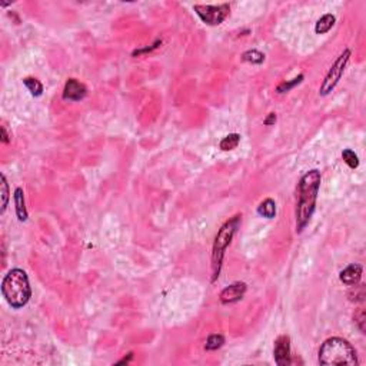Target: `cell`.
<instances>
[{
  "label": "cell",
  "mask_w": 366,
  "mask_h": 366,
  "mask_svg": "<svg viewBox=\"0 0 366 366\" xmlns=\"http://www.w3.org/2000/svg\"><path fill=\"white\" fill-rule=\"evenodd\" d=\"M353 319H355V323L358 325V328L361 329L362 333H365V322H366V314L364 309H358L355 315H353Z\"/></svg>",
  "instance_id": "obj_21"
},
{
  "label": "cell",
  "mask_w": 366,
  "mask_h": 366,
  "mask_svg": "<svg viewBox=\"0 0 366 366\" xmlns=\"http://www.w3.org/2000/svg\"><path fill=\"white\" fill-rule=\"evenodd\" d=\"M319 364L331 365H358V356L355 348L343 338H329L319 349Z\"/></svg>",
  "instance_id": "obj_3"
},
{
  "label": "cell",
  "mask_w": 366,
  "mask_h": 366,
  "mask_svg": "<svg viewBox=\"0 0 366 366\" xmlns=\"http://www.w3.org/2000/svg\"><path fill=\"white\" fill-rule=\"evenodd\" d=\"M349 299L352 302H364L365 299V286L364 285H353L352 290L349 292Z\"/></svg>",
  "instance_id": "obj_19"
},
{
  "label": "cell",
  "mask_w": 366,
  "mask_h": 366,
  "mask_svg": "<svg viewBox=\"0 0 366 366\" xmlns=\"http://www.w3.org/2000/svg\"><path fill=\"white\" fill-rule=\"evenodd\" d=\"M273 356L275 362L279 366H288L292 364L290 358V339L286 335L279 336L275 340V348H273Z\"/></svg>",
  "instance_id": "obj_7"
},
{
  "label": "cell",
  "mask_w": 366,
  "mask_h": 366,
  "mask_svg": "<svg viewBox=\"0 0 366 366\" xmlns=\"http://www.w3.org/2000/svg\"><path fill=\"white\" fill-rule=\"evenodd\" d=\"M349 57H350V50H349V49H345L343 52L340 53L339 57L335 60V63H333L332 67L329 69L328 75L325 76L323 83L320 84L319 95L326 96V95H329V93L335 89V86L339 83L340 78H342V75H343V72H345V67H346V65H348V62H349Z\"/></svg>",
  "instance_id": "obj_6"
},
{
  "label": "cell",
  "mask_w": 366,
  "mask_h": 366,
  "mask_svg": "<svg viewBox=\"0 0 366 366\" xmlns=\"http://www.w3.org/2000/svg\"><path fill=\"white\" fill-rule=\"evenodd\" d=\"M225 343V336L220 335V333H215V335H210L209 338L206 339V343H205V349L206 350H217L219 348H222Z\"/></svg>",
  "instance_id": "obj_16"
},
{
  "label": "cell",
  "mask_w": 366,
  "mask_h": 366,
  "mask_svg": "<svg viewBox=\"0 0 366 366\" xmlns=\"http://www.w3.org/2000/svg\"><path fill=\"white\" fill-rule=\"evenodd\" d=\"M342 157H343L345 163H346L349 167L355 169V167H358V166H359V157H358V155H356L353 150H350V149H345V150L342 152Z\"/></svg>",
  "instance_id": "obj_18"
},
{
  "label": "cell",
  "mask_w": 366,
  "mask_h": 366,
  "mask_svg": "<svg viewBox=\"0 0 366 366\" xmlns=\"http://www.w3.org/2000/svg\"><path fill=\"white\" fill-rule=\"evenodd\" d=\"M246 292V283L243 282H236L233 285L225 288L220 292V302L228 305V303H235L237 300H240L243 298Z\"/></svg>",
  "instance_id": "obj_9"
},
{
  "label": "cell",
  "mask_w": 366,
  "mask_h": 366,
  "mask_svg": "<svg viewBox=\"0 0 366 366\" xmlns=\"http://www.w3.org/2000/svg\"><path fill=\"white\" fill-rule=\"evenodd\" d=\"M258 213L261 216H263V217H266V219L275 217V215H276V203H275V200L273 199H265L261 205L258 206Z\"/></svg>",
  "instance_id": "obj_13"
},
{
  "label": "cell",
  "mask_w": 366,
  "mask_h": 366,
  "mask_svg": "<svg viewBox=\"0 0 366 366\" xmlns=\"http://www.w3.org/2000/svg\"><path fill=\"white\" fill-rule=\"evenodd\" d=\"M9 136H7V133H6V129H4V126L1 128V142L3 143H9Z\"/></svg>",
  "instance_id": "obj_24"
},
{
  "label": "cell",
  "mask_w": 366,
  "mask_h": 366,
  "mask_svg": "<svg viewBox=\"0 0 366 366\" xmlns=\"http://www.w3.org/2000/svg\"><path fill=\"white\" fill-rule=\"evenodd\" d=\"M87 95V89L83 83H80L76 79H69L63 89V99L70 102H79L84 99Z\"/></svg>",
  "instance_id": "obj_8"
},
{
  "label": "cell",
  "mask_w": 366,
  "mask_h": 366,
  "mask_svg": "<svg viewBox=\"0 0 366 366\" xmlns=\"http://www.w3.org/2000/svg\"><path fill=\"white\" fill-rule=\"evenodd\" d=\"M275 122H276V115H275V113H269V115H267V117L263 120V125L270 126V125H273Z\"/></svg>",
  "instance_id": "obj_23"
},
{
  "label": "cell",
  "mask_w": 366,
  "mask_h": 366,
  "mask_svg": "<svg viewBox=\"0 0 366 366\" xmlns=\"http://www.w3.org/2000/svg\"><path fill=\"white\" fill-rule=\"evenodd\" d=\"M302 80H303V75H299L298 78L292 79V80H289V82H283V83H281V84L276 87V90H278V93H286V92H289L290 89H293L296 84H299Z\"/></svg>",
  "instance_id": "obj_20"
},
{
  "label": "cell",
  "mask_w": 366,
  "mask_h": 366,
  "mask_svg": "<svg viewBox=\"0 0 366 366\" xmlns=\"http://www.w3.org/2000/svg\"><path fill=\"white\" fill-rule=\"evenodd\" d=\"M240 222H242V215H235L233 217H231L228 222L223 223V226L219 229L217 235L215 237L213 252H212V282H215L219 278L225 250L231 245Z\"/></svg>",
  "instance_id": "obj_4"
},
{
  "label": "cell",
  "mask_w": 366,
  "mask_h": 366,
  "mask_svg": "<svg viewBox=\"0 0 366 366\" xmlns=\"http://www.w3.org/2000/svg\"><path fill=\"white\" fill-rule=\"evenodd\" d=\"M239 142H240V136L237 134V133H232V134H228V136H225L222 140H220V149L222 150H225V152H228V150H233L237 148V145H239Z\"/></svg>",
  "instance_id": "obj_14"
},
{
  "label": "cell",
  "mask_w": 366,
  "mask_h": 366,
  "mask_svg": "<svg viewBox=\"0 0 366 366\" xmlns=\"http://www.w3.org/2000/svg\"><path fill=\"white\" fill-rule=\"evenodd\" d=\"M15 205H16V213L20 222H25L27 219V210L25 206V196L22 187H17L15 190Z\"/></svg>",
  "instance_id": "obj_11"
},
{
  "label": "cell",
  "mask_w": 366,
  "mask_h": 366,
  "mask_svg": "<svg viewBox=\"0 0 366 366\" xmlns=\"http://www.w3.org/2000/svg\"><path fill=\"white\" fill-rule=\"evenodd\" d=\"M362 278V266L358 263H352L348 267H345L339 275L340 282H343L348 286H353L356 283H359Z\"/></svg>",
  "instance_id": "obj_10"
},
{
  "label": "cell",
  "mask_w": 366,
  "mask_h": 366,
  "mask_svg": "<svg viewBox=\"0 0 366 366\" xmlns=\"http://www.w3.org/2000/svg\"><path fill=\"white\" fill-rule=\"evenodd\" d=\"M1 293L13 309H20L27 305L32 296V289L26 272L22 269L9 270L1 282Z\"/></svg>",
  "instance_id": "obj_2"
},
{
  "label": "cell",
  "mask_w": 366,
  "mask_h": 366,
  "mask_svg": "<svg viewBox=\"0 0 366 366\" xmlns=\"http://www.w3.org/2000/svg\"><path fill=\"white\" fill-rule=\"evenodd\" d=\"M132 358H133V353L131 352V353H128V358H123L122 361H119V362H117V365H122V364H129V362L132 361Z\"/></svg>",
  "instance_id": "obj_25"
},
{
  "label": "cell",
  "mask_w": 366,
  "mask_h": 366,
  "mask_svg": "<svg viewBox=\"0 0 366 366\" xmlns=\"http://www.w3.org/2000/svg\"><path fill=\"white\" fill-rule=\"evenodd\" d=\"M242 60L245 62H249V63H253V65H261L265 62V54L261 53L259 50H248L242 54Z\"/></svg>",
  "instance_id": "obj_17"
},
{
  "label": "cell",
  "mask_w": 366,
  "mask_h": 366,
  "mask_svg": "<svg viewBox=\"0 0 366 366\" xmlns=\"http://www.w3.org/2000/svg\"><path fill=\"white\" fill-rule=\"evenodd\" d=\"M23 84L29 89V92L33 95V96H40L43 93V84L34 78H25L23 79Z\"/></svg>",
  "instance_id": "obj_15"
},
{
  "label": "cell",
  "mask_w": 366,
  "mask_h": 366,
  "mask_svg": "<svg viewBox=\"0 0 366 366\" xmlns=\"http://www.w3.org/2000/svg\"><path fill=\"white\" fill-rule=\"evenodd\" d=\"M1 196H3V203H1V213H3L6 210L7 200H9V186H7L4 175H1Z\"/></svg>",
  "instance_id": "obj_22"
},
{
  "label": "cell",
  "mask_w": 366,
  "mask_h": 366,
  "mask_svg": "<svg viewBox=\"0 0 366 366\" xmlns=\"http://www.w3.org/2000/svg\"><path fill=\"white\" fill-rule=\"evenodd\" d=\"M335 22H336V17L333 16V15H331V13H328V15H325V16H322L317 22H316V26H315V32L317 33V34H323V33H328L333 25H335Z\"/></svg>",
  "instance_id": "obj_12"
},
{
  "label": "cell",
  "mask_w": 366,
  "mask_h": 366,
  "mask_svg": "<svg viewBox=\"0 0 366 366\" xmlns=\"http://www.w3.org/2000/svg\"><path fill=\"white\" fill-rule=\"evenodd\" d=\"M320 186V172L317 169L306 172L298 187V203H296V231L302 232L309 223L315 212L316 198Z\"/></svg>",
  "instance_id": "obj_1"
},
{
  "label": "cell",
  "mask_w": 366,
  "mask_h": 366,
  "mask_svg": "<svg viewBox=\"0 0 366 366\" xmlns=\"http://www.w3.org/2000/svg\"><path fill=\"white\" fill-rule=\"evenodd\" d=\"M193 10L200 17V20L209 26H217L220 25L231 12V7L228 3L222 4H195Z\"/></svg>",
  "instance_id": "obj_5"
}]
</instances>
